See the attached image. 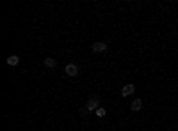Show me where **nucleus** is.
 <instances>
[{"label":"nucleus","mask_w":178,"mask_h":131,"mask_svg":"<svg viewBox=\"0 0 178 131\" xmlns=\"http://www.w3.org/2000/svg\"><path fill=\"white\" fill-rule=\"evenodd\" d=\"M64 71H66V75H68V76H77L78 75V66L77 64H68L64 68Z\"/></svg>","instance_id":"nucleus-2"},{"label":"nucleus","mask_w":178,"mask_h":131,"mask_svg":"<svg viewBox=\"0 0 178 131\" xmlns=\"http://www.w3.org/2000/svg\"><path fill=\"white\" fill-rule=\"evenodd\" d=\"M44 66H47V68H55V66H57V60L52 59V57H48V59H44Z\"/></svg>","instance_id":"nucleus-6"},{"label":"nucleus","mask_w":178,"mask_h":131,"mask_svg":"<svg viewBox=\"0 0 178 131\" xmlns=\"http://www.w3.org/2000/svg\"><path fill=\"white\" fill-rule=\"evenodd\" d=\"M105 108H98V110H96V117H105Z\"/></svg>","instance_id":"nucleus-8"},{"label":"nucleus","mask_w":178,"mask_h":131,"mask_svg":"<svg viewBox=\"0 0 178 131\" xmlns=\"http://www.w3.org/2000/svg\"><path fill=\"white\" fill-rule=\"evenodd\" d=\"M98 105H100V99H98V98H91V99H87L85 108H87L89 112H93V110H98V108H100Z\"/></svg>","instance_id":"nucleus-1"},{"label":"nucleus","mask_w":178,"mask_h":131,"mask_svg":"<svg viewBox=\"0 0 178 131\" xmlns=\"http://www.w3.org/2000/svg\"><path fill=\"white\" fill-rule=\"evenodd\" d=\"M18 62H20V59H18L16 55H11V57H7V64H9V66H16Z\"/></svg>","instance_id":"nucleus-7"},{"label":"nucleus","mask_w":178,"mask_h":131,"mask_svg":"<svg viewBox=\"0 0 178 131\" xmlns=\"http://www.w3.org/2000/svg\"><path fill=\"white\" fill-rule=\"evenodd\" d=\"M141 108H143V101H141V99H134V103H132V110H134V112H139Z\"/></svg>","instance_id":"nucleus-5"},{"label":"nucleus","mask_w":178,"mask_h":131,"mask_svg":"<svg viewBox=\"0 0 178 131\" xmlns=\"http://www.w3.org/2000/svg\"><path fill=\"white\" fill-rule=\"evenodd\" d=\"M87 112H89V110H87V108H85V106H84V108H82V110H80V114H82V115H87Z\"/></svg>","instance_id":"nucleus-9"},{"label":"nucleus","mask_w":178,"mask_h":131,"mask_svg":"<svg viewBox=\"0 0 178 131\" xmlns=\"http://www.w3.org/2000/svg\"><path fill=\"white\" fill-rule=\"evenodd\" d=\"M134 92H136V85L128 83V85H125V87H123V91H121V96H123V98H126V96H132Z\"/></svg>","instance_id":"nucleus-3"},{"label":"nucleus","mask_w":178,"mask_h":131,"mask_svg":"<svg viewBox=\"0 0 178 131\" xmlns=\"http://www.w3.org/2000/svg\"><path fill=\"white\" fill-rule=\"evenodd\" d=\"M91 50L95 53H100V52H105L107 50V43H95V45L91 46Z\"/></svg>","instance_id":"nucleus-4"}]
</instances>
